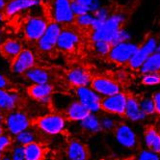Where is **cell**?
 I'll list each match as a JSON object with an SVG mask.
<instances>
[{
	"label": "cell",
	"mask_w": 160,
	"mask_h": 160,
	"mask_svg": "<svg viewBox=\"0 0 160 160\" xmlns=\"http://www.w3.org/2000/svg\"><path fill=\"white\" fill-rule=\"evenodd\" d=\"M131 38H132V35L130 34V32L125 29L123 27H122L115 35V37L113 38L112 42H111V44H116V43H120V42H128V41H131Z\"/></svg>",
	"instance_id": "cell-35"
},
{
	"label": "cell",
	"mask_w": 160,
	"mask_h": 160,
	"mask_svg": "<svg viewBox=\"0 0 160 160\" xmlns=\"http://www.w3.org/2000/svg\"><path fill=\"white\" fill-rule=\"evenodd\" d=\"M66 78L67 81L75 88L90 86L91 81H92V76L89 72L81 67H76L70 70L67 72Z\"/></svg>",
	"instance_id": "cell-18"
},
{
	"label": "cell",
	"mask_w": 160,
	"mask_h": 160,
	"mask_svg": "<svg viewBox=\"0 0 160 160\" xmlns=\"http://www.w3.org/2000/svg\"><path fill=\"white\" fill-rule=\"evenodd\" d=\"M68 160H87L89 152L87 147L78 140H72L67 147Z\"/></svg>",
	"instance_id": "cell-22"
},
{
	"label": "cell",
	"mask_w": 160,
	"mask_h": 160,
	"mask_svg": "<svg viewBox=\"0 0 160 160\" xmlns=\"http://www.w3.org/2000/svg\"><path fill=\"white\" fill-rule=\"evenodd\" d=\"M10 86V82L8 78L0 72V89H8Z\"/></svg>",
	"instance_id": "cell-42"
},
{
	"label": "cell",
	"mask_w": 160,
	"mask_h": 160,
	"mask_svg": "<svg viewBox=\"0 0 160 160\" xmlns=\"http://www.w3.org/2000/svg\"><path fill=\"white\" fill-rule=\"evenodd\" d=\"M48 24V19L41 16H32L27 18L23 26V33L29 42H36L43 34Z\"/></svg>",
	"instance_id": "cell-9"
},
{
	"label": "cell",
	"mask_w": 160,
	"mask_h": 160,
	"mask_svg": "<svg viewBox=\"0 0 160 160\" xmlns=\"http://www.w3.org/2000/svg\"><path fill=\"white\" fill-rule=\"evenodd\" d=\"M36 65V56L31 49H22L20 53L12 61L11 71L18 75L24 74Z\"/></svg>",
	"instance_id": "cell-13"
},
{
	"label": "cell",
	"mask_w": 160,
	"mask_h": 160,
	"mask_svg": "<svg viewBox=\"0 0 160 160\" xmlns=\"http://www.w3.org/2000/svg\"><path fill=\"white\" fill-rule=\"evenodd\" d=\"M43 151L42 146L37 142H32L24 146L25 160H42Z\"/></svg>",
	"instance_id": "cell-27"
},
{
	"label": "cell",
	"mask_w": 160,
	"mask_h": 160,
	"mask_svg": "<svg viewBox=\"0 0 160 160\" xmlns=\"http://www.w3.org/2000/svg\"><path fill=\"white\" fill-rule=\"evenodd\" d=\"M53 91V86L49 82L43 84H32L28 88V95L40 103L48 104L51 102Z\"/></svg>",
	"instance_id": "cell-15"
},
{
	"label": "cell",
	"mask_w": 160,
	"mask_h": 160,
	"mask_svg": "<svg viewBox=\"0 0 160 160\" xmlns=\"http://www.w3.org/2000/svg\"><path fill=\"white\" fill-rule=\"evenodd\" d=\"M81 128L88 133H98L101 131L99 116L96 113H89L88 115L79 122Z\"/></svg>",
	"instance_id": "cell-25"
},
{
	"label": "cell",
	"mask_w": 160,
	"mask_h": 160,
	"mask_svg": "<svg viewBox=\"0 0 160 160\" xmlns=\"http://www.w3.org/2000/svg\"><path fill=\"white\" fill-rule=\"evenodd\" d=\"M144 143L148 150L160 154V132L154 127H148L144 131Z\"/></svg>",
	"instance_id": "cell-23"
},
{
	"label": "cell",
	"mask_w": 160,
	"mask_h": 160,
	"mask_svg": "<svg viewBox=\"0 0 160 160\" xmlns=\"http://www.w3.org/2000/svg\"><path fill=\"white\" fill-rule=\"evenodd\" d=\"M137 160H160V154L147 148V150H143L142 152H140Z\"/></svg>",
	"instance_id": "cell-39"
},
{
	"label": "cell",
	"mask_w": 160,
	"mask_h": 160,
	"mask_svg": "<svg viewBox=\"0 0 160 160\" xmlns=\"http://www.w3.org/2000/svg\"><path fill=\"white\" fill-rule=\"evenodd\" d=\"M158 52H160V42H158V47H157V49H156Z\"/></svg>",
	"instance_id": "cell-49"
},
{
	"label": "cell",
	"mask_w": 160,
	"mask_h": 160,
	"mask_svg": "<svg viewBox=\"0 0 160 160\" xmlns=\"http://www.w3.org/2000/svg\"><path fill=\"white\" fill-rule=\"evenodd\" d=\"M8 2H9V0H0V11L4 12V9L7 6Z\"/></svg>",
	"instance_id": "cell-43"
},
{
	"label": "cell",
	"mask_w": 160,
	"mask_h": 160,
	"mask_svg": "<svg viewBox=\"0 0 160 160\" xmlns=\"http://www.w3.org/2000/svg\"><path fill=\"white\" fill-rule=\"evenodd\" d=\"M89 113H90L89 110L77 99L72 100L67 106V108L65 109L66 117L72 122H80L81 120H83Z\"/></svg>",
	"instance_id": "cell-21"
},
{
	"label": "cell",
	"mask_w": 160,
	"mask_h": 160,
	"mask_svg": "<svg viewBox=\"0 0 160 160\" xmlns=\"http://www.w3.org/2000/svg\"><path fill=\"white\" fill-rule=\"evenodd\" d=\"M4 18H5V14L2 11H0V25H1L4 22Z\"/></svg>",
	"instance_id": "cell-44"
},
{
	"label": "cell",
	"mask_w": 160,
	"mask_h": 160,
	"mask_svg": "<svg viewBox=\"0 0 160 160\" xmlns=\"http://www.w3.org/2000/svg\"><path fill=\"white\" fill-rule=\"evenodd\" d=\"M156 128L158 129V131L160 132V119L158 120V122H157V127H156Z\"/></svg>",
	"instance_id": "cell-47"
},
{
	"label": "cell",
	"mask_w": 160,
	"mask_h": 160,
	"mask_svg": "<svg viewBox=\"0 0 160 160\" xmlns=\"http://www.w3.org/2000/svg\"><path fill=\"white\" fill-rule=\"evenodd\" d=\"M24 76L26 80L32 84H43L48 83L50 81V74L49 72L44 70V68L39 67H33L30 70H28Z\"/></svg>",
	"instance_id": "cell-24"
},
{
	"label": "cell",
	"mask_w": 160,
	"mask_h": 160,
	"mask_svg": "<svg viewBox=\"0 0 160 160\" xmlns=\"http://www.w3.org/2000/svg\"><path fill=\"white\" fill-rule=\"evenodd\" d=\"M5 129H4V123L2 122V121H0V135H2L4 133Z\"/></svg>",
	"instance_id": "cell-45"
},
{
	"label": "cell",
	"mask_w": 160,
	"mask_h": 160,
	"mask_svg": "<svg viewBox=\"0 0 160 160\" xmlns=\"http://www.w3.org/2000/svg\"><path fill=\"white\" fill-rule=\"evenodd\" d=\"M62 30V25L55 21L48 22L42 37L36 42L38 48L42 52H49L56 48L57 39Z\"/></svg>",
	"instance_id": "cell-10"
},
{
	"label": "cell",
	"mask_w": 160,
	"mask_h": 160,
	"mask_svg": "<svg viewBox=\"0 0 160 160\" xmlns=\"http://www.w3.org/2000/svg\"><path fill=\"white\" fill-rule=\"evenodd\" d=\"M23 49V45L18 41L15 39L5 40L0 44V53L8 61L12 62L16 57Z\"/></svg>",
	"instance_id": "cell-19"
},
{
	"label": "cell",
	"mask_w": 160,
	"mask_h": 160,
	"mask_svg": "<svg viewBox=\"0 0 160 160\" xmlns=\"http://www.w3.org/2000/svg\"><path fill=\"white\" fill-rule=\"evenodd\" d=\"M2 160H12L11 159V156H3V158H2Z\"/></svg>",
	"instance_id": "cell-48"
},
{
	"label": "cell",
	"mask_w": 160,
	"mask_h": 160,
	"mask_svg": "<svg viewBox=\"0 0 160 160\" xmlns=\"http://www.w3.org/2000/svg\"><path fill=\"white\" fill-rule=\"evenodd\" d=\"M128 95L123 92L101 98V111L104 113L115 115L117 117H122L128 101Z\"/></svg>",
	"instance_id": "cell-8"
},
{
	"label": "cell",
	"mask_w": 160,
	"mask_h": 160,
	"mask_svg": "<svg viewBox=\"0 0 160 160\" xmlns=\"http://www.w3.org/2000/svg\"><path fill=\"white\" fill-rule=\"evenodd\" d=\"M3 118H4V116H3V111L0 109V121H2Z\"/></svg>",
	"instance_id": "cell-46"
},
{
	"label": "cell",
	"mask_w": 160,
	"mask_h": 160,
	"mask_svg": "<svg viewBox=\"0 0 160 160\" xmlns=\"http://www.w3.org/2000/svg\"><path fill=\"white\" fill-rule=\"evenodd\" d=\"M41 5V0H9L4 9V14L7 17H15L18 14L34 9Z\"/></svg>",
	"instance_id": "cell-17"
},
{
	"label": "cell",
	"mask_w": 160,
	"mask_h": 160,
	"mask_svg": "<svg viewBox=\"0 0 160 160\" xmlns=\"http://www.w3.org/2000/svg\"><path fill=\"white\" fill-rule=\"evenodd\" d=\"M99 122H100L101 130L107 131V132L113 131L119 123L117 120V116L111 115V114L104 113V112L101 116H99Z\"/></svg>",
	"instance_id": "cell-28"
},
{
	"label": "cell",
	"mask_w": 160,
	"mask_h": 160,
	"mask_svg": "<svg viewBox=\"0 0 160 160\" xmlns=\"http://www.w3.org/2000/svg\"><path fill=\"white\" fill-rule=\"evenodd\" d=\"M94 14V17H95V20H94V23L91 27L92 30H96L98 28H99L102 23L108 18V17L110 16V11L107 7H104V6H100L97 11L93 13Z\"/></svg>",
	"instance_id": "cell-29"
},
{
	"label": "cell",
	"mask_w": 160,
	"mask_h": 160,
	"mask_svg": "<svg viewBox=\"0 0 160 160\" xmlns=\"http://www.w3.org/2000/svg\"><path fill=\"white\" fill-rule=\"evenodd\" d=\"M75 96L77 100L89 110L90 113L98 114L101 112V97L96 93L90 86L75 88Z\"/></svg>",
	"instance_id": "cell-7"
},
{
	"label": "cell",
	"mask_w": 160,
	"mask_h": 160,
	"mask_svg": "<svg viewBox=\"0 0 160 160\" xmlns=\"http://www.w3.org/2000/svg\"><path fill=\"white\" fill-rule=\"evenodd\" d=\"M158 47V41L155 37L150 36L148 37L144 42L139 45L138 49L136 50L134 55L131 57V59L128 62V66L133 71H139L144 62L150 55L156 51Z\"/></svg>",
	"instance_id": "cell-5"
},
{
	"label": "cell",
	"mask_w": 160,
	"mask_h": 160,
	"mask_svg": "<svg viewBox=\"0 0 160 160\" xmlns=\"http://www.w3.org/2000/svg\"><path fill=\"white\" fill-rule=\"evenodd\" d=\"M80 42V37L76 31L70 28H62L56 42V48L61 51L74 50Z\"/></svg>",
	"instance_id": "cell-14"
},
{
	"label": "cell",
	"mask_w": 160,
	"mask_h": 160,
	"mask_svg": "<svg viewBox=\"0 0 160 160\" xmlns=\"http://www.w3.org/2000/svg\"><path fill=\"white\" fill-rule=\"evenodd\" d=\"M138 48L139 44L131 41L116 43L112 45L111 50L107 56L109 60L113 63L118 65H127Z\"/></svg>",
	"instance_id": "cell-4"
},
{
	"label": "cell",
	"mask_w": 160,
	"mask_h": 160,
	"mask_svg": "<svg viewBox=\"0 0 160 160\" xmlns=\"http://www.w3.org/2000/svg\"><path fill=\"white\" fill-rule=\"evenodd\" d=\"M11 159L12 160H25L24 156V146L18 145L13 148L11 152Z\"/></svg>",
	"instance_id": "cell-38"
},
{
	"label": "cell",
	"mask_w": 160,
	"mask_h": 160,
	"mask_svg": "<svg viewBox=\"0 0 160 160\" xmlns=\"http://www.w3.org/2000/svg\"><path fill=\"white\" fill-rule=\"evenodd\" d=\"M19 102V96L17 92L8 89H0V109L3 112L15 110Z\"/></svg>",
	"instance_id": "cell-20"
},
{
	"label": "cell",
	"mask_w": 160,
	"mask_h": 160,
	"mask_svg": "<svg viewBox=\"0 0 160 160\" xmlns=\"http://www.w3.org/2000/svg\"><path fill=\"white\" fill-rule=\"evenodd\" d=\"M90 87L96 93H98L101 98L109 97L112 95L118 94L122 91L121 85L111 78L105 76H96L92 77Z\"/></svg>",
	"instance_id": "cell-11"
},
{
	"label": "cell",
	"mask_w": 160,
	"mask_h": 160,
	"mask_svg": "<svg viewBox=\"0 0 160 160\" xmlns=\"http://www.w3.org/2000/svg\"><path fill=\"white\" fill-rule=\"evenodd\" d=\"M13 139L11 134H5L3 133L2 135H0V152H7L10 148H12L13 146Z\"/></svg>",
	"instance_id": "cell-36"
},
{
	"label": "cell",
	"mask_w": 160,
	"mask_h": 160,
	"mask_svg": "<svg viewBox=\"0 0 160 160\" xmlns=\"http://www.w3.org/2000/svg\"><path fill=\"white\" fill-rule=\"evenodd\" d=\"M95 17L93 13H86L83 15H80L75 17L74 22L77 24V26L82 28H91L94 23Z\"/></svg>",
	"instance_id": "cell-33"
},
{
	"label": "cell",
	"mask_w": 160,
	"mask_h": 160,
	"mask_svg": "<svg viewBox=\"0 0 160 160\" xmlns=\"http://www.w3.org/2000/svg\"><path fill=\"white\" fill-rule=\"evenodd\" d=\"M127 20V15L122 12L111 13L108 18L102 23V25L91 32V40L92 42L106 41L111 43L113 38L117 32L122 27Z\"/></svg>",
	"instance_id": "cell-1"
},
{
	"label": "cell",
	"mask_w": 160,
	"mask_h": 160,
	"mask_svg": "<svg viewBox=\"0 0 160 160\" xmlns=\"http://www.w3.org/2000/svg\"><path fill=\"white\" fill-rule=\"evenodd\" d=\"M50 17L60 25H68L74 22L75 16L72 13L70 0H51Z\"/></svg>",
	"instance_id": "cell-2"
},
{
	"label": "cell",
	"mask_w": 160,
	"mask_h": 160,
	"mask_svg": "<svg viewBox=\"0 0 160 160\" xmlns=\"http://www.w3.org/2000/svg\"><path fill=\"white\" fill-rule=\"evenodd\" d=\"M141 83L147 87H155L160 85V72L142 74Z\"/></svg>",
	"instance_id": "cell-32"
},
{
	"label": "cell",
	"mask_w": 160,
	"mask_h": 160,
	"mask_svg": "<svg viewBox=\"0 0 160 160\" xmlns=\"http://www.w3.org/2000/svg\"><path fill=\"white\" fill-rule=\"evenodd\" d=\"M153 104H154V110H155V115L160 117V90L154 92L152 96Z\"/></svg>",
	"instance_id": "cell-41"
},
{
	"label": "cell",
	"mask_w": 160,
	"mask_h": 160,
	"mask_svg": "<svg viewBox=\"0 0 160 160\" xmlns=\"http://www.w3.org/2000/svg\"><path fill=\"white\" fill-rule=\"evenodd\" d=\"M139 104L142 111L146 114L147 117H152L155 115L153 100L151 96L145 95L139 98Z\"/></svg>",
	"instance_id": "cell-31"
},
{
	"label": "cell",
	"mask_w": 160,
	"mask_h": 160,
	"mask_svg": "<svg viewBox=\"0 0 160 160\" xmlns=\"http://www.w3.org/2000/svg\"><path fill=\"white\" fill-rule=\"evenodd\" d=\"M123 116L128 121L131 122H142L146 121L148 118L140 107L139 98L133 96L128 97V101L127 105H125Z\"/></svg>",
	"instance_id": "cell-16"
},
{
	"label": "cell",
	"mask_w": 160,
	"mask_h": 160,
	"mask_svg": "<svg viewBox=\"0 0 160 160\" xmlns=\"http://www.w3.org/2000/svg\"><path fill=\"white\" fill-rule=\"evenodd\" d=\"M4 127L11 135L16 136L19 132L30 128L31 121L28 115L20 110H12L7 112V115L3 118Z\"/></svg>",
	"instance_id": "cell-3"
},
{
	"label": "cell",
	"mask_w": 160,
	"mask_h": 160,
	"mask_svg": "<svg viewBox=\"0 0 160 160\" xmlns=\"http://www.w3.org/2000/svg\"><path fill=\"white\" fill-rule=\"evenodd\" d=\"M94 42V49L100 56H107L111 50L112 44L106 41H97Z\"/></svg>",
	"instance_id": "cell-34"
},
{
	"label": "cell",
	"mask_w": 160,
	"mask_h": 160,
	"mask_svg": "<svg viewBox=\"0 0 160 160\" xmlns=\"http://www.w3.org/2000/svg\"><path fill=\"white\" fill-rule=\"evenodd\" d=\"M2 42H3V38H2V36H1V35H0V44L2 43Z\"/></svg>",
	"instance_id": "cell-50"
},
{
	"label": "cell",
	"mask_w": 160,
	"mask_h": 160,
	"mask_svg": "<svg viewBox=\"0 0 160 160\" xmlns=\"http://www.w3.org/2000/svg\"><path fill=\"white\" fill-rule=\"evenodd\" d=\"M71 6H72V13H73V15L75 17L86 14V13H89L88 10L81 3H79L78 1H76V0H72V1L71 2Z\"/></svg>",
	"instance_id": "cell-40"
},
{
	"label": "cell",
	"mask_w": 160,
	"mask_h": 160,
	"mask_svg": "<svg viewBox=\"0 0 160 160\" xmlns=\"http://www.w3.org/2000/svg\"><path fill=\"white\" fill-rule=\"evenodd\" d=\"M113 132L116 141L123 148L132 150L138 144V137L135 130L127 122H119Z\"/></svg>",
	"instance_id": "cell-12"
},
{
	"label": "cell",
	"mask_w": 160,
	"mask_h": 160,
	"mask_svg": "<svg viewBox=\"0 0 160 160\" xmlns=\"http://www.w3.org/2000/svg\"><path fill=\"white\" fill-rule=\"evenodd\" d=\"M139 72L142 74L160 72V52L156 50L152 55L148 56L142 65V67L140 68Z\"/></svg>",
	"instance_id": "cell-26"
},
{
	"label": "cell",
	"mask_w": 160,
	"mask_h": 160,
	"mask_svg": "<svg viewBox=\"0 0 160 160\" xmlns=\"http://www.w3.org/2000/svg\"><path fill=\"white\" fill-rule=\"evenodd\" d=\"M36 139H37L36 132L34 130H31L30 128H27L23 131H21L15 136L16 143L21 146H25L32 142H36Z\"/></svg>",
	"instance_id": "cell-30"
},
{
	"label": "cell",
	"mask_w": 160,
	"mask_h": 160,
	"mask_svg": "<svg viewBox=\"0 0 160 160\" xmlns=\"http://www.w3.org/2000/svg\"><path fill=\"white\" fill-rule=\"evenodd\" d=\"M70 1H71V2H72V0H70Z\"/></svg>",
	"instance_id": "cell-51"
},
{
	"label": "cell",
	"mask_w": 160,
	"mask_h": 160,
	"mask_svg": "<svg viewBox=\"0 0 160 160\" xmlns=\"http://www.w3.org/2000/svg\"><path fill=\"white\" fill-rule=\"evenodd\" d=\"M76 1L81 3L88 10L89 13H94L101 6L100 0H76Z\"/></svg>",
	"instance_id": "cell-37"
},
{
	"label": "cell",
	"mask_w": 160,
	"mask_h": 160,
	"mask_svg": "<svg viewBox=\"0 0 160 160\" xmlns=\"http://www.w3.org/2000/svg\"><path fill=\"white\" fill-rule=\"evenodd\" d=\"M37 128L44 134L58 135L62 133L66 128V119L61 114H48L38 120Z\"/></svg>",
	"instance_id": "cell-6"
}]
</instances>
